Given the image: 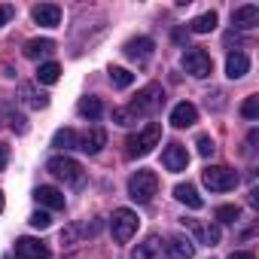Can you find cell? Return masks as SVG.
I'll use <instances>...</instances> for the list:
<instances>
[{
    "instance_id": "9",
    "label": "cell",
    "mask_w": 259,
    "mask_h": 259,
    "mask_svg": "<svg viewBox=\"0 0 259 259\" xmlns=\"http://www.w3.org/2000/svg\"><path fill=\"white\" fill-rule=\"evenodd\" d=\"M16 259H49V250L37 238H19L16 241Z\"/></svg>"
},
{
    "instance_id": "6",
    "label": "cell",
    "mask_w": 259,
    "mask_h": 259,
    "mask_svg": "<svg viewBox=\"0 0 259 259\" xmlns=\"http://www.w3.org/2000/svg\"><path fill=\"white\" fill-rule=\"evenodd\" d=\"M46 171L52 174V177H58V180H64V183H82V165L76 162V159H70V156H55V159H49L46 162Z\"/></svg>"
},
{
    "instance_id": "28",
    "label": "cell",
    "mask_w": 259,
    "mask_h": 259,
    "mask_svg": "<svg viewBox=\"0 0 259 259\" xmlns=\"http://www.w3.org/2000/svg\"><path fill=\"white\" fill-rule=\"evenodd\" d=\"M217 220L220 223H238L241 220V207L238 204H223V207H217Z\"/></svg>"
},
{
    "instance_id": "24",
    "label": "cell",
    "mask_w": 259,
    "mask_h": 259,
    "mask_svg": "<svg viewBox=\"0 0 259 259\" xmlns=\"http://www.w3.org/2000/svg\"><path fill=\"white\" fill-rule=\"evenodd\" d=\"M76 110H79V116H85V119H101V113H104V104L98 101V98H82L79 104H76Z\"/></svg>"
},
{
    "instance_id": "27",
    "label": "cell",
    "mask_w": 259,
    "mask_h": 259,
    "mask_svg": "<svg viewBox=\"0 0 259 259\" xmlns=\"http://www.w3.org/2000/svg\"><path fill=\"white\" fill-rule=\"evenodd\" d=\"M110 79H113L116 89H128V85L135 82V73L125 70V67H110Z\"/></svg>"
},
{
    "instance_id": "16",
    "label": "cell",
    "mask_w": 259,
    "mask_h": 259,
    "mask_svg": "<svg viewBox=\"0 0 259 259\" xmlns=\"http://www.w3.org/2000/svg\"><path fill=\"white\" fill-rule=\"evenodd\" d=\"M247 70H250V58L244 52H229V58H226V76L229 79H241V76H247Z\"/></svg>"
},
{
    "instance_id": "33",
    "label": "cell",
    "mask_w": 259,
    "mask_h": 259,
    "mask_svg": "<svg viewBox=\"0 0 259 259\" xmlns=\"http://www.w3.org/2000/svg\"><path fill=\"white\" fill-rule=\"evenodd\" d=\"M10 125L16 128V132H28V125H25V119H22V116H16V113H10Z\"/></svg>"
},
{
    "instance_id": "13",
    "label": "cell",
    "mask_w": 259,
    "mask_h": 259,
    "mask_svg": "<svg viewBox=\"0 0 259 259\" xmlns=\"http://www.w3.org/2000/svg\"><path fill=\"white\" fill-rule=\"evenodd\" d=\"M31 16L43 28H58L61 25V7H55V4H40V7L31 10Z\"/></svg>"
},
{
    "instance_id": "36",
    "label": "cell",
    "mask_w": 259,
    "mask_h": 259,
    "mask_svg": "<svg viewBox=\"0 0 259 259\" xmlns=\"http://www.w3.org/2000/svg\"><path fill=\"white\" fill-rule=\"evenodd\" d=\"M229 259H253V253H247V250H238V253H232Z\"/></svg>"
},
{
    "instance_id": "7",
    "label": "cell",
    "mask_w": 259,
    "mask_h": 259,
    "mask_svg": "<svg viewBox=\"0 0 259 259\" xmlns=\"http://www.w3.org/2000/svg\"><path fill=\"white\" fill-rule=\"evenodd\" d=\"M183 67H186V73H192V76H198V79H204V76L213 73L210 55H207L204 49H198V46H192V49L183 52Z\"/></svg>"
},
{
    "instance_id": "14",
    "label": "cell",
    "mask_w": 259,
    "mask_h": 259,
    "mask_svg": "<svg viewBox=\"0 0 259 259\" xmlns=\"http://www.w3.org/2000/svg\"><path fill=\"white\" fill-rule=\"evenodd\" d=\"M195 122H198L195 104L183 101V104H177V107L171 110V125H174V128H189V125H195Z\"/></svg>"
},
{
    "instance_id": "10",
    "label": "cell",
    "mask_w": 259,
    "mask_h": 259,
    "mask_svg": "<svg viewBox=\"0 0 259 259\" xmlns=\"http://www.w3.org/2000/svg\"><path fill=\"white\" fill-rule=\"evenodd\" d=\"M153 49H156V43H153L150 37H135V40H128V43L122 46L125 58H132V61H147V58L153 55Z\"/></svg>"
},
{
    "instance_id": "29",
    "label": "cell",
    "mask_w": 259,
    "mask_h": 259,
    "mask_svg": "<svg viewBox=\"0 0 259 259\" xmlns=\"http://www.w3.org/2000/svg\"><path fill=\"white\" fill-rule=\"evenodd\" d=\"M241 116H244V119H256V116H259V98H256V95L241 104Z\"/></svg>"
},
{
    "instance_id": "17",
    "label": "cell",
    "mask_w": 259,
    "mask_h": 259,
    "mask_svg": "<svg viewBox=\"0 0 259 259\" xmlns=\"http://www.w3.org/2000/svg\"><path fill=\"white\" fill-rule=\"evenodd\" d=\"M34 198H37L43 207H49V210H64V195H61L55 186H40V189L34 192Z\"/></svg>"
},
{
    "instance_id": "21",
    "label": "cell",
    "mask_w": 259,
    "mask_h": 259,
    "mask_svg": "<svg viewBox=\"0 0 259 259\" xmlns=\"http://www.w3.org/2000/svg\"><path fill=\"white\" fill-rule=\"evenodd\" d=\"M159 253H162V241H159V235H147L144 244L135 247V259H156Z\"/></svg>"
},
{
    "instance_id": "19",
    "label": "cell",
    "mask_w": 259,
    "mask_h": 259,
    "mask_svg": "<svg viewBox=\"0 0 259 259\" xmlns=\"http://www.w3.org/2000/svg\"><path fill=\"white\" fill-rule=\"evenodd\" d=\"M174 198L177 201H183L186 207H192V210H198L204 201H201V195H198V189L192 186V183H177L174 186Z\"/></svg>"
},
{
    "instance_id": "11",
    "label": "cell",
    "mask_w": 259,
    "mask_h": 259,
    "mask_svg": "<svg viewBox=\"0 0 259 259\" xmlns=\"http://www.w3.org/2000/svg\"><path fill=\"white\" fill-rule=\"evenodd\" d=\"M162 165L168 168V171H186V165H189V153H186V147H180V144H171V147H165V153H162Z\"/></svg>"
},
{
    "instance_id": "30",
    "label": "cell",
    "mask_w": 259,
    "mask_h": 259,
    "mask_svg": "<svg viewBox=\"0 0 259 259\" xmlns=\"http://www.w3.org/2000/svg\"><path fill=\"white\" fill-rule=\"evenodd\" d=\"M49 223H52V217H49L46 210L31 213V226H34V229H40V232H43V229H49Z\"/></svg>"
},
{
    "instance_id": "23",
    "label": "cell",
    "mask_w": 259,
    "mask_h": 259,
    "mask_svg": "<svg viewBox=\"0 0 259 259\" xmlns=\"http://www.w3.org/2000/svg\"><path fill=\"white\" fill-rule=\"evenodd\" d=\"M213 28H217V13H213V10L189 22V31H192V34H210Z\"/></svg>"
},
{
    "instance_id": "1",
    "label": "cell",
    "mask_w": 259,
    "mask_h": 259,
    "mask_svg": "<svg viewBox=\"0 0 259 259\" xmlns=\"http://www.w3.org/2000/svg\"><path fill=\"white\" fill-rule=\"evenodd\" d=\"M162 104H165V92H162V85H159V82H150L147 89H141V92H138V98L128 104L125 110L132 113V116H135V122H138V116H153Z\"/></svg>"
},
{
    "instance_id": "31",
    "label": "cell",
    "mask_w": 259,
    "mask_h": 259,
    "mask_svg": "<svg viewBox=\"0 0 259 259\" xmlns=\"http://www.w3.org/2000/svg\"><path fill=\"white\" fill-rule=\"evenodd\" d=\"M113 122H116V125H132V122H135V116L128 113L125 107H119V110H113Z\"/></svg>"
},
{
    "instance_id": "12",
    "label": "cell",
    "mask_w": 259,
    "mask_h": 259,
    "mask_svg": "<svg viewBox=\"0 0 259 259\" xmlns=\"http://www.w3.org/2000/svg\"><path fill=\"white\" fill-rule=\"evenodd\" d=\"M165 253H168L171 259H192V256H195V244H192L189 238H183V235H171V238L165 241Z\"/></svg>"
},
{
    "instance_id": "34",
    "label": "cell",
    "mask_w": 259,
    "mask_h": 259,
    "mask_svg": "<svg viewBox=\"0 0 259 259\" xmlns=\"http://www.w3.org/2000/svg\"><path fill=\"white\" fill-rule=\"evenodd\" d=\"M13 19V7H7V4H0V28H4L7 22Z\"/></svg>"
},
{
    "instance_id": "18",
    "label": "cell",
    "mask_w": 259,
    "mask_h": 259,
    "mask_svg": "<svg viewBox=\"0 0 259 259\" xmlns=\"http://www.w3.org/2000/svg\"><path fill=\"white\" fill-rule=\"evenodd\" d=\"M189 229L195 232V238L201 241V244H207V247H217L220 244V226H213V223H189Z\"/></svg>"
},
{
    "instance_id": "25",
    "label": "cell",
    "mask_w": 259,
    "mask_h": 259,
    "mask_svg": "<svg viewBox=\"0 0 259 259\" xmlns=\"http://www.w3.org/2000/svg\"><path fill=\"white\" fill-rule=\"evenodd\" d=\"M58 79H61V67H58L55 61H49V64H40V67H37V82L52 85V82H58Z\"/></svg>"
},
{
    "instance_id": "20",
    "label": "cell",
    "mask_w": 259,
    "mask_h": 259,
    "mask_svg": "<svg viewBox=\"0 0 259 259\" xmlns=\"http://www.w3.org/2000/svg\"><path fill=\"white\" fill-rule=\"evenodd\" d=\"M22 52H25V58L37 61V58H43V55H52V52H55V43L46 40V37H43V40H28Z\"/></svg>"
},
{
    "instance_id": "2",
    "label": "cell",
    "mask_w": 259,
    "mask_h": 259,
    "mask_svg": "<svg viewBox=\"0 0 259 259\" xmlns=\"http://www.w3.org/2000/svg\"><path fill=\"white\" fill-rule=\"evenodd\" d=\"M159 138H162V125L159 122H150L144 132H138V135H132V138L125 141V156L128 159H138V156L153 153V147L159 144Z\"/></svg>"
},
{
    "instance_id": "3",
    "label": "cell",
    "mask_w": 259,
    "mask_h": 259,
    "mask_svg": "<svg viewBox=\"0 0 259 259\" xmlns=\"http://www.w3.org/2000/svg\"><path fill=\"white\" fill-rule=\"evenodd\" d=\"M159 192V177H156V171H138V174H132V180H128V195H132L138 204H150L153 201V195Z\"/></svg>"
},
{
    "instance_id": "5",
    "label": "cell",
    "mask_w": 259,
    "mask_h": 259,
    "mask_svg": "<svg viewBox=\"0 0 259 259\" xmlns=\"http://www.w3.org/2000/svg\"><path fill=\"white\" fill-rule=\"evenodd\" d=\"M110 232H113V238H116L119 244H128V241L135 238V232H138V213H135V210H128V207L113 210Z\"/></svg>"
},
{
    "instance_id": "26",
    "label": "cell",
    "mask_w": 259,
    "mask_h": 259,
    "mask_svg": "<svg viewBox=\"0 0 259 259\" xmlns=\"http://www.w3.org/2000/svg\"><path fill=\"white\" fill-rule=\"evenodd\" d=\"M76 132L73 128H61V132H55V138H52V147H58V150H73L76 147Z\"/></svg>"
},
{
    "instance_id": "32",
    "label": "cell",
    "mask_w": 259,
    "mask_h": 259,
    "mask_svg": "<svg viewBox=\"0 0 259 259\" xmlns=\"http://www.w3.org/2000/svg\"><path fill=\"white\" fill-rule=\"evenodd\" d=\"M213 150H217V147H213V138L201 135V138H198V153H201V156H213Z\"/></svg>"
},
{
    "instance_id": "4",
    "label": "cell",
    "mask_w": 259,
    "mask_h": 259,
    "mask_svg": "<svg viewBox=\"0 0 259 259\" xmlns=\"http://www.w3.org/2000/svg\"><path fill=\"white\" fill-rule=\"evenodd\" d=\"M201 180H204V186L210 192H229V189L238 186V174L232 168H226V165H207L201 171Z\"/></svg>"
},
{
    "instance_id": "8",
    "label": "cell",
    "mask_w": 259,
    "mask_h": 259,
    "mask_svg": "<svg viewBox=\"0 0 259 259\" xmlns=\"http://www.w3.org/2000/svg\"><path fill=\"white\" fill-rule=\"evenodd\" d=\"M104 144H107V132H104L101 125L89 128L85 135H79V138H76V150H82V153H89V156L101 153V150H104Z\"/></svg>"
},
{
    "instance_id": "22",
    "label": "cell",
    "mask_w": 259,
    "mask_h": 259,
    "mask_svg": "<svg viewBox=\"0 0 259 259\" xmlns=\"http://www.w3.org/2000/svg\"><path fill=\"white\" fill-rule=\"evenodd\" d=\"M22 98H25V104H28L31 110H46V107H49V95L37 92L34 85H22Z\"/></svg>"
},
{
    "instance_id": "35",
    "label": "cell",
    "mask_w": 259,
    "mask_h": 259,
    "mask_svg": "<svg viewBox=\"0 0 259 259\" xmlns=\"http://www.w3.org/2000/svg\"><path fill=\"white\" fill-rule=\"evenodd\" d=\"M7 162H10V147H7V144H0V171L7 168Z\"/></svg>"
},
{
    "instance_id": "37",
    "label": "cell",
    "mask_w": 259,
    "mask_h": 259,
    "mask_svg": "<svg viewBox=\"0 0 259 259\" xmlns=\"http://www.w3.org/2000/svg\"><path fill=\"white\" fill-rule=\"evenodd\" d=\"M0 213H4V192H0Z\"/></svg>"
},
{
    "instance_id": "15",
    "label": "cell",
    "mask_w": 259,
    "mask_h": 259,
    "mask_svg": "<svg viewBox=\"0 0 259 259\" xmlns=\"http://www.w3.org/2000/svg\"><path fill=\"white\" fill-rule=\"evenodd\" d=\"M232 25H235V28H241V31L256 28V25H259V7H253V4L238 7V10L232 13Z\"/></svg>"
}]
</instances>
